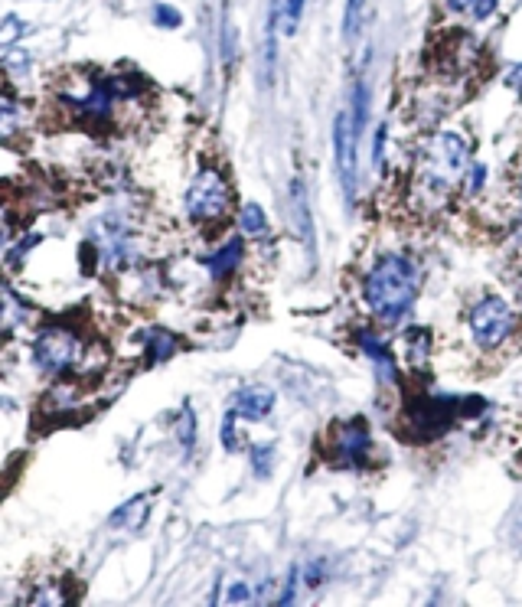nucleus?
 <instances>
[{"label": "nucleus", "mask_w": 522, "mask_h": 607, "mask_svg": "<svg viewBox=\"0 0 522 607\" xmlns=\"http://www.w3.org/2000/svg\"><path fill=\"white\" fill-rule=\"evenodd\" d=\"M239 229H242L245 235H252V239H258V235H265V232H268V216H265V209H261L258 203H245V206L239 209Z\"/></svg>", "instance_id": "nucleus-19"}, {"label": "nucleus", "mask_w": 522, "mask_h": 607, "mask_svg": "<svg viewBox=\"0 0 522 607\" xmlns=\"http://www.w3.org/2000/svg\"><path fill=\"white\" fill-rule=\"evenodd\" d=\"M173 431H177V441L183 451H193L196 444V412L190 405H183L177 412V425H173Z\"/></svg>", "instance_id": "nucleus-21"}, {"label": "nucleus", "mask_w": 522, "mask_h": 607, "mask_svg": "<svg viewBox=\"0 0 522 607\" xmlns=\"http://www.w3.org/2000/svg\"><path fill=\"white\" fill-rule=\"evenodd\" d=\"M232 213V187L216 167H206L193 177L186 190V216L196 226H219Z\"/></svg>", "instance_id": "nucleus-5"}, {"label": "nucleus", "mask_w": 522, "mask_h": 607, "mask_svg": "<svg viewBox=\"0 0 522 607\" xmlns=\"http://www.w3.org/2000/svg\"><path fill=\"white\" fill-rule=\"evenodd\" d=\"M226 601H229V604H239V601H252V588H248L245 581H235V585L229 588V594H226Z\"/></svg>", "instance_id": "nucleus-32"}, {"label": "nucleus", "mask_w": 522, "mask_h": 607, "mask_svg": "<svg viewBox=\"0 0 522 607\" xmlns=\"http://www.w3.org/2000/svg\"><path fill=\"white\" fill-rule=\"evenodd\" d=\"M36 245H40V235H27V239H23L17 249H14V255H10V265H20L23 258H27L36 249Z\"/></svg>", "instance_id": "nucleus-31"}, {"label": "nucleus", "mask_w": 522, "mask_h": 607, "mask_svg": "<svg viewBox=\"0 0 522 607\" xmlns=\"http://www.w3.org/2000/svg\"><path fill=\"white\" fill-rule=\"evenodd\" d=\"M147 516H151V497H147V493H141V497H134V500H128L124 506H118V510L111 513L108 523L115 526V529L138 532L147 523Z\"/></svg>", "instance_id": "nucleus-12"}, {"label": "nucleus", "mask_w": 522, "mask_h": 607, "mask_svg": "<svg viewBox=\"0 0 522 607\" xmlns=\"http://www.w3.org/2000/svg\"><path fill=\"white\" fill-rule=\"evenodd\" d=\"M242 255H245V245H242V239H229L222 249H216V255H209L206 258V268H209V275L213 278H229V275H235V268L242 265Z\"/></svg>", "instance_id": "nucleus-13"}, {"label": "nucleus", "mask_w": 522, "mask_h": 607, "mask_svg": "<svg viewBox=\"0 0 522 607\" xmlns=\"http://www.w3.org/2000/svg\"><path fill=\"white\" fill-rule=\"evenodd\" d=\"M372 454V431L366 418H340L327 428V461L333 467H366Z\"/></svg>", "instance_id": "nucleus-6"}, {"label": "nucleus", "mask_w": 522, "mask_h": 607, "mask_svg": "<svg viewBox=\"0 0 522 607\" xmlns=\"http://www.w3.org/2000/svg\"><path fill=\"white\" fill-rule=\"evenodd\" d=\"M496 4H500V0H447L451 14H461V17L467 14V17H474V20H487V17H493Z\"/></svg>", "instance_id": "nucleus-20"}, {"label": "nucleus", "mask_w": 522, "mask_h": 607, "mask_svg": "<svg viewBox=\"0 0 522 607\" xmlns=\"http://www.w3.org/2000/svg\"><path fill=\"white\" fill-rule=\"evenodd\" d=\"M418 297V268L405 255H382L363 278V301L382 324H399Z\"/></svg>", "instance_id": "nucleus-1"}, {"label": "nucleus", "mask_w": 522, "mask_h": 607, "mask_svg": "<svg viewBox=\"0 0 522 607\" xmlns=\"http://www.w3.org/2000/svg\"><path fill=\"white\" fill-rule=\"evenodd\" d=\"M363 10H366V0H346V17H343V36H346V40H353V36L359 33Z\"/></svg>", "instance_id": "nucleus-25"}, {"label": "nucleus", "mask_w": 522, "mask_h": 607, "mask_svg": "<svg viewBox=\"0 0 522 607\" xmlns=\"http://www.w3.org/2000/svg\"><path fill=\"white\" fill-rule=\"evenodd\" d=\"M356 141L359 134L353 128V118L340 111L333 121V154H337V177L346 193V203H353L356 196Z\"/></svg>", "instance_id": "nucleus-8"}, {"label": "nucleus", "mask_w": 522, "mask_h": 607, "mask_svg": "<svg viewBox=\"0 0 522 607\" xmlns=\"http://www.w3.org/2000/svg\"><path fill=\"white\" fill-rule=\"evenodd\" d=\"M248 454H252V470H255V474L268 477L271 467H275V444H255Z\"/></svg>", "instance_id": "nucleus-23"}, {"label": "nucleus", "mask_w": 522, "mask_h": 607, "mask_svg": "<svg viewBox=\"0 0 522 607\" xmlns=\"http://www.w3.org/2000/svg\"><path fill=\"white\" fill-rule=\"evenodd\" d=\"M141 346H144L147 363L157 366V363H167V359H170L173 353H177L180 340H177V333H173V330H164V327H147V330L141 333Z\"/></svg>", "instance_id": "nucleus-11"}, {"label": "nucleus", "mask_w": 522, "mask_h": 607, "mask_svg": "<svg viewBox=\"0 0 522 607\" xmlns=\"http://www.w3.org/2000/svg\"><path fill=\"white\" fill-rule=\"evenodd\" d=\"M291 209H294V222H297V232L304 235L307 249L314 245V226H310V206H307V193H304V183L294 180L291 183Z\"/></svg>", "instance_id": "nucleus-18"}, {"label": "nucleus", "mask_w": 522, "mask_h": 607, "mask_svg": "<svg viewBox=\"0 0 522 607\" xmlns=\"http://www.w3.org/2000/svg\"><path fill=\"white\" fill-rule=\"evenodd\" d=\"M431 359V330L428 327H408L405 333V363L412 369H425Z\"/></svg>", "instance_id": "nucleus-17"}, {"label": "nucleus", "mask_w": 522, "mask_h": 607, "mask_svg": "<svg viewBox=\"0 0 522 607\" xmlns=\"http://www.w3.org/2000/svg\"><path fill=\"white\" fill-rule=\"evenodd\" d=\"M27 66H30V56L10 46L7 56H4V69H7V72H27Z\"/></svg>", "instance_id": "nucleus-30"}, {"label": "nucleus", "mask_w": 522, "mask_h": 607, "mask_svg": "<svg viewBox=\"0 0 522 607\" xmlns=\"http://www.w3.org/2000/svg\"><path fill=\"white\" fill-rule=\"evenodd\" d=\"M271 408H275V392H271L268 386H261V382L242 386L239 392L232 395V402H229V412H232L235 418H245V421L268 418Z\"/></svg>", "instance_id": "nucleus-9"}, {"label": "nucleus", "mask_w": 522, "mask_h": 607, "mask_svg": "<svg viewBox=\"0 0 522 607\" xmlns=\"http://www.w3.org/2000/svg\"><path fill=\"white\" fill-rule=\"evenodd\" d=\"M301 14H304V0H284V7L278 10V23H281L284 36H294L297 23H301Z\"/></svg>", "instance_id": "nucleus-22"}, {"label": "nucleus", "mask_w": 522, "mask_h": 607, "mask_svg": "<svg viewBox=\"0 0 522 607\" xmlns=\"http://www.w3.org/2000/svg\"><path fill=\"white\" fill-rule=\"evenodd\" d=\"M66 601H69V598L62 594L59 585H43L40 591L30 594V604H66Z\"/></svg>", "instance_id": "nucleus-28"}, {"label": "nucleus", "mask_w": 522, "mask_h": 607, "mask_svg": "<svg viewBox=\"0 0 522 607\" xmlns=\"http://www.w3.org/2000/svg\"><path fill=\"white\" fill-rule=\"evenodd\" d=\"M82 399H79V382H69V379H56L53 389L46 392L43 399V415L46 418H62L72 408H79Z\"/></svg>", "instance_id": "nucleus-10"}, {"label": "nucleus", "mask_w": 522, "mask_h": 607, "mask_svg": "<svg viewBox=\"0 0 522 607\" xmlns=\"http://www.w3.org/2000/svg\"><path fill=\"white\" fill-rule=\"evenodd\" d=\"M382 144H385V128L376 131V157H372V160H376V167L382 164Z\"/></svg>", "instance_id": "nucleus-35"}, {"label": "nucleus", "mask_w": 522, "mask_h": 607, "mask_svg": "<svg viewBox=\"0 0 522 607\" xmlns=\"http://www.w3.org/2000/svg\"><path fill=\"white\" fill-rule=\"evenodd\" d=\"M516 327V314L500 294H487L470 307V333H474V343L483 353H493L496 346H503L506 337Z\"/></svg>", "instance_id": "nucleus-7"}, {"label": "nucleus", "mask_w": 522, "mask_h": 607, "mask_svg": "<svg viewBox=\"0 0 522 607\" xmlns=\"http://www.w3.org/2000/svg\"><path fill=\"white\" fill-rule=\"evenodd\" d=\"M85 363V337L69 324H46L33 340V366L43 376H76Z\"/></svg>", "instance_id": "nucleus-4"}, {"label": "nucleus", "mask_w": 522, "mask_h": 607, "mask_svg": "<svg viewBox=\"0 0 522 607\" xmlns=\"http://www.w3.org/2000/svg\"><path fill=\"white\" fill-rule=\"evenodd\" d=\"M464 402L467 399H457V395H418L402 412V435L408 441H434L447 435L457 425V418L483 412V402L474 408H464Z\"/></svg>", "instance_id": "nucleus-3"}, {"label": "nucleus", "mask_w": 522, "mask_h": 607, "mask_svg": "<svg viewBox=\"0 0 522 607\" xmlns=\"http://www.w3.org/2000/svg\"><path fill=\"white\" fill-rule=\"evenodd\" d=\"M320 581H323V562H310L304 568V585L307 588H320Z\"/></svg>", "instance_id": "nucleus-33"}, {"label": "nucleus", "mask_w": 522, "mask_h": 607, "mask_svg": "<svg viewBox=\"0 0 522 607\" xmlns=\"http://www.w3.org/2000/svg\"><path fill=\"white\" fill-rule=\"evenodd\" d=\"M23 125H27V115H23L20 102L10 92L0 89V141H14L20 138Z\"/></svg>", "instance_id": "nucleus-15"}, {"label": "nucleus", "mask_w": 522, "mask_h": 607, "mask_svg": "<svg viewBox=\"0 0 522 607\" xmlns=\"http://www.w3.org/2000/svg\"><path fill=\"white\" fill-rule=\"evenodd\" d=\"M222 448L226 451H239L242 441H239V431H235V415L229 412L226 421H222Z\"/></svg>", "instance_id": "nucleus-29"}, {"label": "nucleus", "mask_w": 522, "mask_h": 607, "mask_svg": "<svg viewBox=\"0 0 522 607\" xmlns=\"http://www.w3.org/2000/svg\"><path fill=\"white\" fill-rule=\"evenodd\" d=\"M10 242V216H7V203H0V252L7 249Z\"/></svg>", "instance_id": "nucleus-34"}, {"label": "nucleus", "mask_w": 522, "mask_h": 607, "mask_svg": "<svg viewBox=\"0 0 522 607\" xmlns=\"http://www.w3.org/2000/svg\"><path fill=\"white\" fill-rule=\"evenodd\" d=\"M30 317L27 304L20 301V297L7 288V284H0V337H7V333H14L17 327H23V320Z\"/></svg>", "instance_id": "nucleus-14"}, {"label": "nucleus", "mask_w": 522, "mask_h": 607, "mask_svg": "<svg viewBox=\"0 0 522 607\" xmlns=\"http://www.w3.org/2000/svg\"><path fill=\"white\" fill-rule=\"evenodd\" d=\"M366 115H369V92H366V82H356V92H353V115H350L356 134L363 131Z\"/></svg>", "instance_id": "nucleus-24"}, {"label": "nucleus", "mask_w": 522, "mask_h": 607, "mask_svg": "<svg viewBox=\"0 0 522 607\" xmlns=\"http://www.w3.org/2000/svg\"><path fill=\"white\" fill-rule=\"evenodd\" d=\"M20 36H23V20L20 17L10 14V17L0 20V46H7V49L17 46Z\"/></svg>", "instance_id": "nucleus-26"}, {"label": "nucleus", "mask_w": 522, "mask_h": 607, "mask_svg": "<svg viewBox=\"0 0 522 607\" xmlns=\"http://www.w3.org/2000/svg\"><path fill=\"white\" fill-rule=\"evenodd\" d=\"M467 164H470V147L461 134L454 131L434 134L418 154V183L431 196H447L464 180Z\"/></svg>", "instance_id": "nucleus-2"}, {"label": "nucleus", "mask_w": 522, "mask_h": 607, "mask_svg": "<svg viewBox=\"0 0 522 607\" xmlns=\"http://www.w3.org/2000/svg\"><path fill=\"white\" fill-rule=\"evenodd\" d=\"M154 23H157V27H164V30H177L180 23H183V17H180V10H177V7H170V4H157V7H154Z\"/></svg>", "instance_id": "nucleus-27"}, {"label": "nucleus", "mask_w": 522, "mask_h": 607, "mask_svg": "<svg viewBox=\"0 0 522 607\" xmlns=\"http://www.w3.org/2000/svg\"><path fill=\"white\" fill-rule=\"evenodd\" d=\"M356 343H359V350H363V353L372 359V363H376V366L382 369L385 379L395 382V363H392L389 346H385L372 330H359V333H356Z\"/></svg>", "instance_id": "nucleus-16"}, {"label": "nucleus", "mask_w": 522, "mask_h": 607, "mask_svg": "<svg viewBox=\"0 0 522 607\" xmlns=\"http://www.w3.org/2000/svg\"><path fill=\"white\" fill-rule=\"evenodd\" d=\"M513 294H516V301H519V307H522V275L513 281Z\"/></svg>", "instance_id": "nucleus-36"}]
</instances>
